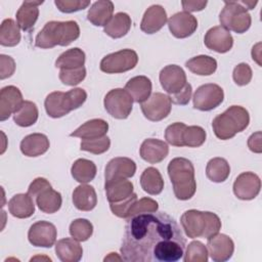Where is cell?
Listing matches in <instances>:
<instances>
[{
	"mask_svg": "<svg viewBox=\"0 0 262 262\" xmlns=\"http://www.w3.org/2000/svg\"><path fill=\"white\" fill-rule=\"evenodd\" d=\"M185 244L176 220L156 211L127 219L120 251L128 262H176L184 255Z\"/></svg>",
	"mask_w": 262,
	"mask_h": 262,
	"instance_id": "obj_1",
	"label": "cell"
},
{
	"mask_svg": "<svg viewBox=\"0 0 262 262\" xmlns=\"http://www.w3.org/2000/svg\"><path fill=\"white\" fill-rule=\"evenodd\" d=\"M80 36V28L77 21L51 20L45 24L35 38V45L47 49L56 45L68 46Z\"/></svg>",
	"mask_w": 262,
	"mask_h": 262,
	"instance_id": "obj_2",
	"label": "cell"
},
{
	"mask_svg": "<svg viewBox=\"0 0 262 262\" xmlns=\"http://www.w3.org/2000/svg\"><path fill=\"white\" fill-rule=\"evenodd\" d=\"M180 223L185 234L190 238L204 237L208 239L221 229L220 218L209 211L187 210L182 214Z\"/></svg>",
	"mask_w": 262,
	"mask_h": 262,
	"instance_id": "obj_3",
	"label": "cell"
},
{
	"mask_svg": "<svg viewBox=\"0 0 262 262\" xmlns=\"http://www.w3.org/2000/svg\"><path fill=\"white\" fill-rule=\"evenodd\" d=\"M168 174L173 185L176 199L186 201L191 199L196 190L194 167L185 158H175L168 165Z\"/></svg>",
	"mask_w": 262,
	"mask_h": 262,
	"instance_id": "obj_4",
	"label": "cell"
},
{
	"mask_svg": "<svg viewBox=\"0 0 262 262\" xmlns=\"http://www.w3.org/2000/svg\"><path fill=\"white\" fill-rule=\"evenodd\" d=\"M250 123L248 111L241 105H231L224 113L216 116L212 122L217 138L227 140L244 131Z\"/></svg>",
	"mask_w": 262,
	"mask_h": 262,
	"instance_id": "obj_5",
	"label": "cell"
},
{
	"mask_svg": "<svg viewBox=\"0 0 262 262\" xmlns=\"http://www.w3.org/2000/svg\"><path fill=\"white\" fill-rule=\"evenodd\" d=\"M86 99L87 93L82 88H73L68 92L54 91L46 96L44 106L47 115L56 119L79 108Z\"/></svg>",
	"mask_w": 262,
	"mask_h": 262,
	"instance_id": "obj_6",
	"label": "cell"
},
{
	"mask_svg": "<svg viewBox=\"0 0 262 262\" xmlns=\"http://www.w3.org/2000/svg\"><path fill=\"white\" fill-rule=\"evenodd\" d=\"M219 21L226 30L243 34L250 29L252 18L239 1H225L219 14Z\"/></svg>",
	"mask_w": 262,
	"mask_h": 262,
	"instance_id": "obj_7",
	"label": "cell"
},
{
	"mask_svg": "<svg viewBox=\"0 0 262 262\" xmlns=\"http://www.w3.org/2000/svg\"><path fill=\"white\" fill-rule=\"evenodd\" d=\"M138 55L132 49H122L105 55L100 61V70L106 74H120L136 67Z\"/></svg>",
	"mask_w": 262,
	"mask_h": 262,
	"instance_id": "obj_8",
	"label": "cell"
},
{
	"mask_svg": "<svg viewBox=\"0 0 262 262\" xmlns=\"http://www.w3.org/2000/svg\"><path fill=\"white\" fill-rule=\"evenodd\" d=\"M104 108L115 119L124 120L129 117L133 106V99L130 94L122 88L110 90L104 96Z\"/></svg>",
	"mask_w": 262,
	"mask_h": 262,
	"instance_id": "obj_9",
	"label": "cell"
},
{
	"mask_svg": "<svg viewBox=\"0 0 262 262\" xmlns=\"http://www.w3.org/2000/svg\"><path fill=\"white\" fill-rule=\"evenodd\" d=\"M224 99L223 89L213 83L201 85L193 94V107L203 111L209 112L217 106H219Z\"/></svg>",
	"mask_w": 262,
	"mask_h": 262,
	"instance_id": "obj_10",
	"label": "cell"
},
{
	"mask_svg": "<svg viewBox=\"0 0 262 262\" xmlns=\"http://www.w3.org/2000/svg\"><path fill=\"white\" fill-rule=\"evenodd\" d=\"M143 116L152 122H159L167 118L171 112L172 102L170 96L161 92H156L141 103Z\"/></svg>",
	"mask_w": 262,
	"mask_h": 262,
	"instance_id": "obj_11",
	"label": "cell"
},
{
	"mask_svg": "<svg viewBox=\"0 0 262 262\" xmlns=\"http://www.w3.org/2000/svg\"><path fill=\"white\" fill-rule=\"evenodd\" d=\"M57 236L56 227L48 221H38L31 225L28 231V239L35 247L51 248Z\"/></svg>",
	"mask_w": 262,
	"mask_h": 262,
	"instance_id": "obj_12",
	"label": "cell"
},
{
	"mask_svg": "<svg viewBox=\"0 0 262 262\" xmlns=\"http://www.w3.org/2000/svg\"><path fill=\"white\" fill-rule=\"evenodd\" d=\"M261 188V180L259 176L253 172L241 173L233 183V193L243 201L255 199Z\"/></svg>",
	"mask_w": 262,
	"mask_h": 262,
	"instance_id": "obj_13",
	"label": "cell"
},
{
	"mask_svg": "<svg viewBox=\"0 0 262 262\" xmlns=\"http://www.w3.org/2000/svg\"><path fill=\"white\" fill-rule=\"evenodd\" d=\"M207 250L213 261L224 262L231 258L234 252V243L228 235L217 233L208 238Z\"/></svg>",
	"mask_w": 262,
	"mask_h": 262,
	"instance_id": "obj_14",
	"label": "cell"
},
{
	"mask_svg": "<svg viewBox=\"0 0 262 262\" xmlns=\"http://www.w3.org/2000/svg\"><path fill=\"white\" fill-rule=\"evenodd\" d=\"M160 83L169 94H174L186 85V75L183 69L177 64H169L163 68L159 75Z\"/></svg>",
	"mask_w": 262,
	"mask_h": 262,
	"instance_id": "obj_15",
	"label": "cell"
},
{
	"mask_svg": "<svg viewBox=\"0 0 262 262\" xmlns=\"http://www.w3.org/2000/svg\"><path fill=\"white\" fill-rule=\"evenodd\" d=\"M168 27L174 37L183 39L191 36L195 32L198 28V19L192 14L181 11L173 14L168 19Z\"/></svg>",
	"mask_w": 262,
	"mask_h": 262,
	"instance_id": "obj_16",
	"label": "cell"
},
{
	"mask_svg": "<svg viewBox=\"0 0 262 262\" xmlns=\"http://www.w3.org/2000/svg\"><path fill=\"white\" fill-rule=\"evenodd\" d=\"M204 43L210 50L225 53L232 48L233 38L228 30L222 26H216L208 30L204 38Z\"/></svg>",
	"mask_w": 262,
	"mask_h": 262,
	"instance_id": "obj_17",
	"label": "cell"
},
{
	"mask_svg": "<svg viewBox=\"0 0 262 262\" xmlns=\"http://www.w3.org/2000/svg\"><path fill=\"white\" fill-rule=\"evenodd\" d=\"M136 172V164L133 160L125 157L112 159L104 171L105 182L116 179H127L134 176Z\"/></svg>",
	"mask_w": 262,
	"mask_h": 262,
	"instance_id": "obj_18",
	"label": "cell"
},
{
	"mask_svg": "<svg viewBox=\"0 0 262 262\" xmlns=\"http://www.w3.org/2000/svg\"><path fill=\"white\" fill-rule=\"evenodd\" d=\"M25 100L20 90L12 85L5 86L0 91V120H7L14 114Z\"/></svg>",
	"mask_w": 262,
	"mask_h": 262,
	"instance_id": "obj_19",
	"label": "cell"
},
{
	"mask_svg": "<svg viewBox=\"0 0 262 262\" xmlns=\"http://www.w3.org/2000/svg\"><path fill=\"white\" fill-rule=\"evenodd\" d=\"M167 23V12L162 5L155 4L149 6L141 19L140 29L146 34L159 32Z\"/></svg>",
	"mask_w": 262,
	"mask_h": 262,
	"instance_id": "obj_20",
	"label": "cell"
},
{
	"mask_svg": "<svg viewBox=\"0 0 262 262\" xmlns=\"http://www.w3.org/2000/svg\"><path fill=\"white\" fill-rule=\"evenodd\" d=\"M140 157L149 164L162 162L169 154L168 144L160 139L147 138L140 146Z\"/></svg>",
	"mask_w": 262,
	"mask_h": 262,
	"instance_id": "obj_21",
	"label": "cell"
},
{
	"mask_svg": "<svg viewBox=\"0 0 262 262\" xmlns=\"http://www.w3.org/2000/svg\"><path fill=\"white\" fill-rule=\"evenodd\" d=\"M50 146L45 134L33 133L27 135L20 142V151L27 157H39L45 154Z\"/></svg>",
	"mask_w": 262,
	"mask_h": 262,
	"instance_id": "obj_22",
	"label": "cell"
},
{
	"mask_svg": "<svg viewBox=\"0 0 262 262\" xmlns=\"http://www.w3.org/2000/svg\"><path fill=\"white\" fill-rule=\"evenodd\" d=\"M55 253L62 262H78L82 258L83 249L77 239L66 237L57 241Z\"/></svg>",
	"mask_w": 262,
	"mask_h": 262,
	"instance_id": "obj_23",
	"label": "cell"
},
{
	"mask_svg": "<svg viewBox=\"0 0 262 262\" xmlns=\"http://www.w3.org/2000/svg\"><path fill=\"white\" fill-rule=\"evenodd\" d=\"M8 210L13 217L29 218L35 213L34 199L29 193H17L9 200Z\"/></svg>",
	"mask_w": 262,
	"mask_h": 262,
	"instance_id": "obj_24",
	"label": "cell"
},
{
	"mask_svg": "<svg viewBox=\"0 0 262 262\" xmlns=\"http://www.w3.org/2000/svg\"><path fill=\"white\" fill-rule=\"evenodd\" d=\"M114 3L110 0H99L94 2L88 10L87 19L96 27H105L113 17Z\"/></svg>",
	"mask_w": 262,
	"mask_h": 262,
	"instance_id": "obj_25",
	"label": "cell"
},
{
	"mask_svg": "<svg viewBox=\"0 0 262 262\" xmlns=\"http://www.w3.org/2000/svg\"><path fill=\"white\" fill-rule=\"evenodd\" d=\"M151 87V81L147 77L136 76L126 83L125 90L130 94L133 101L142 103L150 96Z\"/></svg>",
	"mask_w": 262,
	"mask_h": 262,
	"instance_id": "obj_26",
	"label": "cell"
},
{
	"mask_svg": "<svg viewBox=\"0 0 262 262\" xmlns=\"http://www.w3.org/2000/svg\"><path fill=\"white\" fill-rule=\"evenodd\" d=\"M73 204L80 211H91L97 205V195L93 186L82 183L73 191Z\"/></svg>",
	"mask_w": 262,
	"mask_h": 262,
	"instance_id": "obj_27",
	"label": "cell"
},
{
	"mask_svg": "<svg viewBox=\"0 0 262 262\" xmlns=\"http://www.w3.org/2000/svg\"><path fill=\"white\" fill-rule=\"evenodd\" d=\"M43 1H24L16 12V23L24 31H30L39 16V8Z\"/></svg>",
	"mask_w": 262,
	"mask_h": 262,
	"instance_id": "obj_28",
	"label": "cell"
},
{
	"mask_svg": "<svg viewBox=\"0 0 262 262\" xmlns=\"http://www.w3.org/2000/svg\"><path fill=\"white\" fill-rule=\"evenodd\" d=\"M108 130V124L102 119H92L85 122L74 132L71 133L73 137H80L82 139H93L102 137Z\"/></svg>",
	"mask_w": 262,
	"mask_h": 262,
	"instance_id": "obj_29",
	"label": "cell"
},
{
	"mask_svg": "<svg viewBox=\"0 0 262 262\" xmlns=\"http://www.w3.org/2000/svg\"><path fill=\"white\" fill-rule=\"evenodd\" d=\"M108 203L121 202L133 193V183L127 179H116L104 183Z\"/></svg>",
	"mask_w": 262,
	"mask_h": 262,
	"instance_id": "obj_30",
	"label": "cell"
},
{
	"mask_svg": "<svg viewBox=\"0 0 262 262\" xmlns=\"http://www.w3.org/2000/svg\"><path fill=\"white\" fill-rule=\"evenodd\" d=\"M35 200H36V205L38 206L40 211L47 214H53L57 212L60 209L62 204L60 192L54 190L51 186L41 191L35 198Z\"/></svg>",
	"mask_w": 262,
	"mask_h": 262,
	"instance_id": "obj_31",
	"label": "cell"
},
{
	"mask_svg": "<svg viewBox=\"0 0 262 262\" xmlns=\"http://www.w3.org/2000/svg\"><path fill=\"white\" fill-rule=\"evenodd\" d=\"M131 17L127 13L118 12L113 15L111 20L105 25L103 31L107 36L114 39H118L127 35L131 29Z\"/></svg>",
	"mask_w": 262,
	"mask_h": 262,
	"instance_id": "obj_32",
	"label": "cell"
},
{
	"mask_svg": "<svg viewBox=\"0 0 262 262\" xmlns=\"http://www.w3.org/2000/svg\"><path fill=\"white\" fill-rule=\"evenodd\" d=\"M140 185L148 194H160L164 188V180L160 171L154 167L146 168L140 176Z\"/></svg>",
	"mask_w": 262,
	"mask_h": 262,
	"instance_id": "obj_33",
	"label": "cell"
},
{
	"mask_svg": "<svg viewBox=\"0 0 262 262\" xmlns=\"http://www.w3.org/2000/svg\"><path fill=\"white\" fill-rule=\"evenodd\" d=\"M186 68L199 76H210L217 70V61L209 55H198L185 62Z\"/></svg>",
	"mask_w": 262,
	"mask_h": 262,
	"instance_id": "obj_34",
	"label": "cell"
},
{
	"mask_svg": "<svg viewBox=\"0 0 262 262\" xmlns=\"http://www.w3.org/2000/svg\"><path fill=\"white\" fill-rule=\"evenodd\" d=\"M85 53L78 47L71 48L62 52L55 61V67L60 70H71L84 67Z\"/></svg>",
	"mask_w": 262,
	"mask_h": 262,
	"instance_id": "obj_35",
	"label": "cell"
},
{
	"mask_svg": "<svg viewBox=\"0 0 262 262\" xmlns=\"http://www.w3.org/2000/svg\"><path fill=\"white\" fill-rule=\"evenodd\" d=\"M230 174V166L223 158L211 159L206 167L207 177L216 183L224 182Z\"/></svg>",
	"mask_w": 262,
	"mask_h": 262,
	"instance_id": "obj_36",
	"label": "cell"
},
{
	"mask_svg": "<svg viewBox=\"0 0 262 262\" xmlns=\"http://www.w3.org/2000/svg\"><path fill=\"white\" fill-rule=\"evenodd\" d=\"M71 173L73 178L80 183H87L94 179L96 175L95 164L87 159H78L74 162Z\"/></svg>",
	"mask_w": 262,
	"mask_h": 262,
	"instance_id": "obj_37",
	"label": "cell"
},
{
	"mask_svg": "<svg viewBox=\"0 0 262 262\" xmlns=\"http://www.w3.org/2000/svg\"><path fill=\"white\" fill-rule=\"evenodd\" d=\"M38 107L36 103L30 100H25L19 108L13 114V121L20 127H30L38 120Z\"/></svg>",
	"mask_w": 262,
	"mask_h": 262,
	"instance_id": "obj_38",
	"label": "cell"
},
{
	"mask_svg": "<svg viewBox=\"0 0 262 262\" xmlns=\"http://www.w3.org/2000/svg\"><path fill=\"white\" fill-rule=\"evenodd\" d=\"M20 41L18 25L11 18H6L0 27V44L6 47L16 46Z\"/></svg>",
	"mask_w": 262,
	"mask_h": 262,
	"instance_id": "obj_39",
	"label": "cell"
},
{
	"mask_svg": "<svg viewBox=\"0 0 262 262\" xmlns=\"http://www.w3.org/2000/svg\"><path fill=\"white\" fill-rule=\"evenodd\" d=\"M70 234L78 242H86L93 233V225L84 218H79L70 224Z\"/></svg>",
	"mask_w": 262,
	"mask_h": 262,
	"instance_id": "obj_40",
	"label": "cell"
},
{
	"mask_svg": "<svg viewBox=\"0 0 262 262\" xmlns=\"http://www.w3.org/2000/svg\"><path fill=\"white\" fill-rule=\"evenodd\" d=\"M206 131L201 126H186L183 132V145L188 147H199L206 141Z\"/></svg>",
	"mask_w": 262,
	"mask_h": 262,
	"instance_id": "obj_41",
	"label": "cell"
},
{
	"mask_svg": "<svg viewBox=\"0 0 262 262\" xmlns=\"http://www.w3.org/2000/svg\"><path fill=\"white\" fill-rule=\"evenodd\" d=\"M208 250L207 247L199 242L193 241L188 244L184 253V262H207L208 261Z\"/></svg>",
	"mask_w": 262,
	"mask_h": 262,
	"instance_id": "obj_42",
	"label": "cell"
},
{
	"mask_svg": "<svg viewBox=\"0 0 262 262\" xmlns=\"http://www.w3.org/2000/svg\"><path fill=\"white\" fill-rule=\"evenodd\" d=\"M81 150L89 151L94 155H100L108 150L111 146V140L107 136H102L93 139H83L80 144Z\"/></svg>",
	"mask_w": 262,
	"mask_h": 262,
	"instance_id": "obj_43",
	"label": "cell"
},
{
	"mask_svg": "<svg viewBox=\"0 0 262 262\" xmlns=\"http://www.w3.org/2000/svg\"><path fill=\"white\" fill-rule=\"evenodd\" d=\"M186 125L181 122H176L169 125L165 130V138L167 142L173 146H184L183 145V132Z\"/></svg>",
	"mask_w": 262,
	"mask_h": 262,
	"instance_id": "obj_44",
	"label": "cell"
},
{
	"mask_svg": "<svg viewBox=\"0 0 262 262\" xmlns=\"http://www.w3.org/2000/svg\"><path fill=\"white\" fill-rule=\"evenodd\" d=\"M86 77L85 67L71 69V70H60L59 80L62 84L68 86H75L81 83Z\"/></svg>",
	"mask_w": 262,
	"mask_h": 262,
	"instance_id": "obj_45",
	"label": "cell"
},
{
	"mask_svg": "<svg viewBox=\"0 0 262 262\" xmlns=\"http://www.w3.org/2000/svg\"><path fill=\"white\" fill-rule=\"evenodd\" d=\"M158 209H159V205L155 200H152L150 198H142L139 201L137 200L132 205L127 219L134 216V215H137V214L156 212V211H158Z\"/></svg>",
	"mask_w": 262,
	"mask_h": 262,
	"instance_id": "obj_46",
	"label": "cell"
},
{
	"mask_svg": "<svg viewBox=\"0 0 262 262\" xmlns=\"http://www.w3.org/2000/svg\"><path fill=\"white\" fill-rule=\"evenodd\" d=\"M137 201V194L132 193L127 199L118 202V203H110V209L114 215H116L119 218L127 219L129 211L132 207V205Z\"/></svg>",
	"mask_w": 262,
	"mask_h": 262,
	"instance_id": "obj_47",
	"label": "cell"
},
{
	"mask_svg": "<svg viewBox=\"0 0 262 262\" xmlns=\"http://www.w3.org/2000/svg\"><path fill=\"white\" fill-rule=\"evenodd\" d=\"M253 77V73H252V69L251 67L246 63V62H241L238 63L232 73V78L233 81L236 85L238 86H245L248 85Z\"/></svg>",
	"mask_w": 262,
	"mask_h": 262,
	"instance_id": "obj_48",
	"label": "cell"
},
{
	"mask_svg": "<svg viewBox=\"0 0 262 262\" xmlns=\"http://www.w3.org/2000/svg\"><path fill=\"white\" fill-rule=\"evenodd\" d=\"M54 4L59 11L64 13H72L79 10H83L90 5V1L87 0H55Z\"/></svg>",
	"mask_w": 262,
	"mask_h": 262,
	"instance_id": "obj_49",
	"label": "cell"
},
{
	"mask_svg": "<svg viewBox=\"0 0 262 262\" xmlns=\"http://www.w3.org/2000/svg\"><path fill=\"white\" fill-rule=\"evenodd\" d=\"M15 71V61L14 59L5 54L0 55V79L4 80L11 77Z\"/></svg>",
	"mask_w": 262,
	"mask_h": 262,
	"instance_id": "obj_50",
	"label": "cell"
},
{
	"mask_svg": "<svg viewBox=\"0 0 262 262\" xmlns=\"http://www.w3.org/2000/svg\"><path fill=\"white\" fill-rule=\"evenodd\" d=\"M191 94H192L191 85L189 83H186V85L181 90H179L174 94H170V99H171V102L175 104L185 105L189 102L191 98Z\"/></svg>",
	"mask_w": 262,
	"mask_h": 262,
	"instance_id": "obj_51",
	"label": "cell"
},
{
	"mask_svg": "<svg viewBox=\"0 0 262 262\" xmlns=\"http://www.w3.org/2000/svg\"><path fill=\"white\" fill-rule=\"evenodd\" d=\"M51 184L49 183V181L43 177H38L36 179H34L29 188H28V193L33 198L35 199L41 191H43L45 188L47 187H50Z\"/></svg>",
	"mask_w": 262,
	"mask_h": 262,
	"instance_id": "obj_52",
	"label": "cell"
},
{
	"mask_svg": "<svg viewBox=\"0 0 262 262\" xmlns=\"http://www.w3.org/2000/svg\"><path fill=\"white\" fill-rule=\"evenodd\" d=\"M248 146L250 148L251 151L256 152V154H260L262 151V147H261V132L257 131L255 133H253L249 139H248Z\"/></svg>",
	"mask_w": 262,
	"mask_h": 262,
	"instance_id": "obj_53",
	"label": "cell"
},
{
	"mask_svg": "<svg viewBox=\"0 0 262 262\" xmlns=\"http://www.w3.org/2000/svg\"><path fill=\"white\" fill-rule=\"evenodd\" d=\"M207 1H182V8L185 12H194V11H201L203 10L206 5Z\"/></svg>",
	"mask_w": 262,
	"mask_h": 262,
	"instance_id": "obj_54",
	"label": "cell"
},
{
	"mask_svg": "<svg viewBox=\"0 0 262 262\" xmlns=\"http://www.w3.org/2000/svg\"><path fill=\"white\" fill-rule=\"evenodd\" d=\"M260 45H261V44L258 43V44H256V46H254L253 49H252V57H253V59H255V60L258 62L259 66H261V62H260V60H259V58H260V49H259Z\"/></svg>",
	"mask_w": 262,
	"mask_h": 262,
	"instance_id": "obj_55",
	"label": "cell"
},
{
	"mask_svg": "<svg viewBox=\"0 0 262 262\" xmlns=\"http://www.w3.org/2000/svg\"><path fill=\"white\" fill-rule=\"evenodd\" d=\"M239 3L248 10V9H254V7L257 4V1H239Z\"/></svg>",
	"mask_w": 262,
	"mask_h": 262,
	"instance_id": "obj_56",
	"label": "cell"
},
{
	"mask_svg": "<svg viewBox=\"0 0 262 262\" xmlns=\"http://www.w3.org/2000/svg\"><path fill=\"white\" fill-rule=\"evenodd\" d=\"M114 259H117V260H123V258L117 256V253H110V255L107 257L104 258V261H107V260H114Z\"/></svg>",
	"mask_w": 262,
	"mask_h": 262,
	"instance_id": "obj_57",
	"label": "cell"
}]
</instances>
